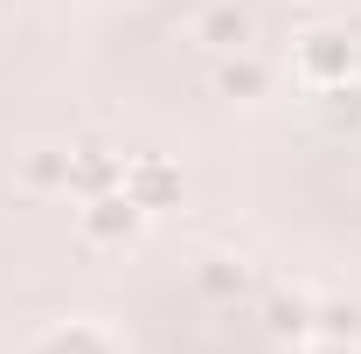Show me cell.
<instances>
[{
	"label": "cell",
	"instance_id": "6da1fadb",
	"mask_svg": "<svg viewBox=\"0 0 361 354\" xmlns=\"http://www.w3.org/2000/svg\"><path fill=\"white\" fill-rule=\"evenodd\" d=\"M139 229H146V209H139L126 188L77 202V236H84L90 250H126V243H139Z\"/></svg>",
	"mask_w": 361,
	"mask_h": 354
},
{
	"label": "cell",
	"instance_id": "7a4b0ae2",
	"mask_svg": "<svg viewBox=\"0 0 361 354\" xmlns=\"http://www.w3.org/2000/svg\"><path fill=\"white\" fill-rule=\"evenodd\" d=\"M292 63H299V77L313 90H334V84H348L361 70V49L348 28H306L299 35V49H292Z\"/></svg>",
	"mask_w": 361,
	"mask_h": 354
},
{
	"label": "cell",
	"instance_id": "3957f363",
	"mask_svg": "<svg viewBox=\"0 0 361 354\" xmlns=\"http://www.w3.org/2000/svg\"><path fill=\"white\" fill-rule=\"evenodd\" d=\"M126 195H133L146 216H160V209H180V195H188V174H180L167 153H126V181H118Z\"/></svg>",
	"mask_w": 361,
	"mask_h": 354
},
{
	"label": "cell",
	"instance_id": "277c9868",
	"mask_svg": "<svg viewBox=\"0 0 361 354\" xmlns=\"http://www.w3.org/2000/svg\"><path fill=\"white\" fill-rule=\"evenodd\" d=\"M118 181H126V153H111V146H97V139L70 146V195H77V202H90V195H111Z\"/></svg>",
	"mask_w": 361,
	"mask_h": 354
},
{
	"label": "cell",
	"instance_id": "5b68a950",
	"mask_svg": "<svg viewBox=\"0 0 361 354\" xmlns=\"http://www.w3.org/2000/svg\"><path fill=\"white\" fill-rule=\"evenodd\" d=\"M264 90H271V63L257 56V49L216 56V97H229V104H257Z\"/></svg>",
	"mask_w": 361,
	"mask_h": 354
},
{
	"label": "cell",
	"instance_id": "8992f818",
	"mask_svg": "<svg viewBox=\"0 0 361 354\" xmlns=\"http://www.w3.org/2000/svg\"><path fill=\"white\" fill-rule=\"evenodd\" d=\"M250 14L236 7V0H216V7H202V21H195V42L216 49V56H236V49H250Z\"/></svg>",
	"mask_w": 361,
	"mask_h": 354
},
{
	"label": "cell",
	"instance_id": "52a82bcc",
	"mask_svg": "<svg viewBox=\"0 0 361 354\" xmlns=\"http://www.w3.org/2000/svg\"><path fill=\"white\" fill-rule=\"evenodd\" d=\"M28 354H118V348H111V334L97 319H56L49 334H35Z\"/></svg>",
	"mask_w": 361,
	"mask_h": 354
},
{
	"label": "cell",
	"instance_id": "ba28073f",
	"mask_svg": "<svg viewBox=\"0 0 361 354\" xmlns=\"http://www.w3.org/2000/svg\"><path fill=\"white\" fill-rule=\"evenodd\" d=\"M264 334L271 341H313V292H271L264 299Z\"/></svg>",
	"mask_w": 361,
	"mask_h": 354
},
{
	"label": "cell",
	"instance_id": "9c48e42d",
	"mask_svg": "<svg viewBox=\"0 0 361 354\" xmlns=\"http://www.w3.org/2000/svg\"><path fill=\"white\" fill-rule=\"evenodd\" d=\"M21 188L28 195H70V146H28L21 153Z\"/></svg>",
	"mask_w": 361,
	"mask_h": 354
},
{
	"label": "cell",
	"instance_id": "30bf717a",
	"mask_svg": "<svg viewBox=\"0 0 361 354\" xmlns=\"http://www.w3.org/2000/svg\"><path fill=\"white\" fill-rule=\"evenodd\" d=\"M313 341H355L361 348V299H348V292L313 299Z\"/></svg>",
	"mask_w": 361,
	"mask_h": 354
},
{
	"label": "cell",
	"instance_id": "8fae6325",
	"mask_svg": "<svg viewBox=\"0 0 361 354\" xmlns=\"http://www.w3.org/2000/svg\"><path fill=\"white\" fill-rule=\"evenodd\" d=\"M202 292H216V299L243 292V264H229V257H209V264H202Z\"/></svg>",
	"mask_w": 361,
	"mask_h": 354
},
{
	"label": "cell",
	"instance_id": "7c38bea8",
	"mask_svg": "<svg viewBox=\"0 0 361 354\" xmlns=\"http://www.w3.org/2000/svg\"><path fill=\"white\" fill-rule=\"evenodd\" d=\"M306 354H361L355 341H306Z\"/></svg>",
	"mask_w": 361,
	"mask_h": 354
}]
</instances>
